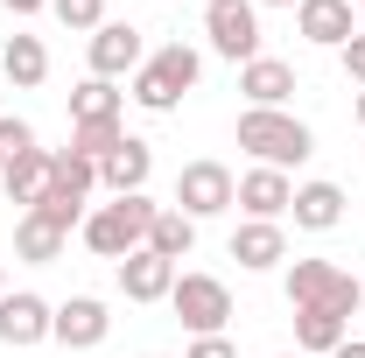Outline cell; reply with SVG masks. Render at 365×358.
Instances as JSON below:
<instances>
[{
  "label": "cell",
  "mask_w": 365,
  "mask_h": 358,
  "mask_svg": "<svg viewBox=\"0 0 365 358\" xmlns=\"http://www.w3.org/2000/svg\"><path fill=\"white\" fill-rule=\"evenodd\" d=\"M239 148L260 162V169H295V162H309L317 155V134L295 120V113H267V106H246L239 113Z\"/></svg>",
  "instance_id": "obj_1"
},
{
  "label": "cell",
  "mask_w": 365,
  "mask_h": 358,
  "mask_svg": "<svg viewBox=\"0 0 365 358\" xmlns=\"http://www.w3.org/2000/svg\"><path fill=\"white\" fill-rule=\"evenodd\" d=\"M197 78H204V56L190 43H162L148 63L134 71V106H148V113H176L182 106V91H197Z\"/></svg>",
  "instance_id": "obj_2"
},
{
  "label": "cell",
  "mask_w": 365,
  "mask_h": 358,
  "mask_svg": "<svg viewBox=\"0 0 365 358\" xmlns=\"http://www.w3.org/2000/svg\"><path fill=\"white\" fill-rule=\"evenodd\" d=\"M155 211H162V204H148V190H140V197H113V204H98L78 232H85V246L98 253V260H127V253H140V246H148Z\"/></svg>",
  "instance_id": "obj_3"
},
{
  "label": "cell",
  "mask_w": 365,
  "mask_h": 358,
  "mask_svg": "<svg viewBox=\"0 0 365 358\" xmlns=\"http://www.w3.org/2000/svg\"><path fill=\"white\" fill-rule=\"evenodd\" d=\"M288 302H295V310H337V316H351L365 302V281L351 267H337V260H295V267H288Z\"/></svg>",
  "instance_id": "obj_4"
},
{
  "label": "cell",
  "mask_w": 365,
  "mask_h": 358,
  "mask_svg": "<svg viewBox=\"0 0 365 358\" xmlns=\"http://www.w3.org/2000/svg\"><path fill=\"white\" fill-rule=\"evenodd\" d=\"M169 310H176L182 330H197V337H225V316H232V288L218 274H176V288H169Z\"/></svg>",
  "instance_id": "obj_5"
},
{
  "label": "cell",
  "mask_w": 365,
  "mask_h": 358,
  "mask_svg": "<svg viewBox=\"0 0 365 358\" xmlns=\"http://www.w3.org/2000/svg\"><path fill=\"white\" fill-rule=\"evenodd\" d=\"M204 36L225 63H253L260 56V7L253 0H211L204 7Z\"/></svg>",
  "instance_id": "obj_6"
},
{
  "label": "cell",
  "mask_w": 365,
  "mask_h": 358,
  "mask_svg": "<svg viewBox=\"0 0 365 358\" xmlns=\"http://www.w3.org/2000/svg\"><path fill=\"white\" fill-rule=\"evenodd\" d=\"M232 197H239V183H232L225 162H182L176 176V211L182 218H218V211H232Z\"/></svg>",
  "instance_id": "obj_7"
},
{
  "label": "cell",
  "mask_w": 365,
  "mask_h": 358,
  "mask_svg": "<svg viewBox=\"0 0 365 358\" xmlns=\"http://www.w3.org/2000/svg\"><path fill=\"white\" fill-rule=\"evenodd\" d=\"M106 330H113V316H106L98 295H71V302H56V323H49V337H56L63 352H98Z\"/></svg>",
  "instance_id": "obj_8"
},
{
  "label": "cell",
  "mask_w": 365,
  "mask_h": 358,
  "mask_svg": "<svg viewBox=\"0 0 365 358\" xmlns=\"http://www.w3.org/2000/svg\"><path fill=\"white\" fill-rule=\"evenodd\" d=\"M140 63H148V43L134 21H106L91 36V78H134Z\"/></svg>",
  "instance_id": "obj_9"
},
{
  "label": "cell",
  "mask_w": 365,
  "mask_h": 358,
  "mask_svg": "<svg viewBox=\"0 0 365 358\" xmlns=\"http://www.w3.org/2000/svg\"><path fill=\"white\" fill-rule=\"evenodd\" d=\"M49 323H56V310H49L43 295H0V344L7 352H29V344H43L49 337Z\"/></svg>",
  "instance_id": "obj_10"
},
{
  "label": "cell",
  "mask_w": 365,
  "mask_h": 358,
  "mask_svg": "<svg viewBox=\"0 0 365 358\" xmlns=\"http://www.w3.org/2000/svg\"><path fill=\"white\" fill-rule=\"evenodd\" d=\"M232 204H239L246 218H274V225H281V218H288V204H295V183L281 176V169H246Z\"/></svg>",
  "instance_id": "obj_11"
},
{
  "label": "cell",
  "mask_w": 365,
  "mask_h": 358,
  "mask_svg": "<svg viewBox=\"0 0 365 358\" xmlns=\"http://www.w3.org/2000/svg\"><path fill=\"white\" fill-rule=\"evenodd\" d=\"M169 288H176V260H162L148 246L120 260V295L127 302H169Z\"/></svg>",
  "instance_id": "obj_12"
},
{
  "label": "cell",
  "mask_w": 365,
  "mask_h": 358,
  "mask_svg": "<svg viewBox=\"0 0 365 358\" xmlns=\"http://www.w3.org/2000/svg\"><path fill=\"white\" fill-rule=\"evenodd\" d=\"M148 169H155V148H148L140 134H127L106 162H98V183H106L113 197H140V190H148Z\"/></svg>",
  "instance_id": "obj_13"
},
{
  "label": "cell",
  "mask_w": 365,
  "mask_h": 358,
  "mask_svg": "<svg viewBox=\"0 0 365 358\" xmlns=\"http://www.w3.org/2000/svg\"><path fill=\"white\" fill-rule=\"evenodd\" d=\"M295 29H302V43L317 49H344L359 29H351V0H302L295 7Z\"/></svg>",
  "instance_id": "obj_14"
},
{
  "label": "cell",
  "mask_w": 365,
  "mask_h": 358,
  "mask_svg": "<svg viewBox=\"0 0 365 358\" xmlns=\"http://www.w3.org/2000/svg\"><path fill=\"white\" fill-rule=\"evenodd\" d=\"M239 91H246V106L281 113L288 91H295V63H281V56H253V63H239Z\"/></svg>",
  "instance_id": "obj_15"
},
{
  "label": "cell",
  "mask_w": 365,
  "mask_h": 358,
  "mask_svg": "<svg viewBox=\"0 0 365 358\" xmlns=\"http://www.w3.org/2000/svg\"><path fill=\"white\" fill-rule=\"evenodd\" d=\"M232 260L239 267H253V274H267L288 260V239H281V225L274 218H246L239 232H232Z\"/></svg>",
  "instance_id": "obj_16"
},
{
  "label": "cell",
  "mask_w": 365,
  "mask_h": 358,
  "mask_svg": "<svg viewBox=\"0 0 365 358\" xmlns=\"http://www.w3.org/2000/svg\"><path fill=\"white\" fill-rule=\"evenodd\" d=\"M63 225L43 218V211H21L14 218V260H29V267H49V260H63Z\"/></svg>",
  "instance_id": "obj_17"
},
{
  "label": "cell",
  "mask_w": 365,
  "mask_h": 358,
  "mask_svg": "<svg viewBox=\"0 0 365 358\" xmlns=\"http://www.w3.org/2000/svg\"><path fill=\"white\" fill-rule=\"evenodd\" d=\"M288 218L302 225V232H337V225H344V190H337V183H295Z\"/></svg>",
  "instance_id": "obj_18"
},
{
  "label": "cell",
  "mask_w": 365,
  "mask_h": 358,
  "mask_svg": "<svg viewBox=\"0 0 365 358\" xmlns=\"http://www.w3.org/2000/svg\"><path fill=\"white\" fill-rule=\"evenodd\" d=\"M344 337H351V316H337V310H295V352H302V358H330Z\"/></svg>",
  "instance_id": "obj_19"
},
{
  "label": "cell",
  "mask_w": 365,
  "mask_h": 358,
  "mask_svg": "<svg viewBox=\"0 0 365 358\" xmlns=\"http://www.w3.org/2000/svg\"><path fill=\"white\" fill-rule=\"evenodd\" d=\"M0 190H7V204H21V211H36L49 190V148H29L21 162H7L0 169Z\"/></svg>",
  "instance_id": "obj_20"
},
{
  "label": "cell",
  "mask_w": 365,
  "mask_h": 358,
  "mask_svg": "<svg viewBox=\"0 0 365 358\" xmlns=\"http://www.w3.org/2000/svg\"><path fill=\"white\" fill-rule=\"evenodd\" d=\"M0 71H7V85H14V91H36V85L49 78V49H43V36H7Z\"/></svg>",
  "instance_id": "obj_21"
},
{
  "label": "cell",
  "mask_w": 365,
  "mask_h": 358,
  "mask_svg": "<svg viewBox=\"0 0 365 358\" xmlns=\"http://www.w3.org/2000/svg\"><path fill=\"white\" fill-rule=\"evenodd\" d=\"M91 190H98V162L56 148V155H49V190H43V197H71V204H85Z\"/></svg>",
  "instance_id": "obj_22"
},
{
  "label": "cell",
  "mask_w": 365,
  "mask_h": 358,
  "mask_svg": "<svg viewBox=\"0 0 365 358\" xmlns=\"http://www.w3.org/2000/svg\"><path fill=\"white\" fill-rule=\"evenodd\" d=\"M190 246H197V218H182L176 204L155 211V225H148V253H162V260H190Z\"/></svg>",
  "instance_id": "obj_23"
},
{
  "label": "cell",
  "mask_w": 365,
  "mask_h": 358,
  "mask_svg": "<svg viewBox=\"0 0 365 358\" xmlns=\"http://www.w3.org/2000/svg\"><path fill=\"white\" fill-rule=\"evenodd\" d=\"M91 120H120V91L113 78H85L71 91V127H91Z\"/></svg>",
  "instance_id": "obj_24"
},
{
  "label": "cell",
  "mask_w": 365,
  "mask_h": 358,
  "mask_svg": "<svg viewBox=\"0 0 365 358\" xmlns=\"http://www.w3.org/2000/svg\"><path fill=\"white\" fill-rule=\"evenodd\" d=\"M120 140H127V127H120V120H91V127H71V155H85V162H106Z\"/></svg>",
  "instance_id": "obj_25"
},
{
  "label": "cell",
  "mask_w": 365,
  "mask_h": 358,
  "mask_svg": "<svg viewBox=\"0 0 365 358\" xmlns=\"http://www.w3.org/2000/svg\"><path fill=\"white\" fill-rule=\"evenodd\" d=\"M49 14H56L63 29H85V36L106 29V0H49Z\"/></svg>",
  "instance_id": "obj_26"
},
{
  "label": "cell",
  "mask_w": 365,
  "mask_h": 358,
  "mask_svg": "<svg viewBox=\"0 0 365 358\" xmlns=\"http://www.w3.org/2000/svg\"><path fill=\"white\" fill-rule=\"evenodd\" d=\"M29 148H36V127H29L21 113H0V169H7V162H21Z\"/></svg>",
  "instance_id": "obj_27"
},
{
  "label": "cell",
  "mask_w": 365,
  "mask_h": 358,
  "mask_svg": "<svg viewBox=\"0 0 365 358\" xmlns=\"http://www.w3.org/2000/svg\"><path fill=\"white\" fill-rule=\"evenodd\" d=\"M337 63H344V78H351V85H365V29H359L344 49H337Z\"/></svg>",
  "instance_id": "obj_28"
},
{
  "label": "cell",
  "mask_w": 365,
  "mask_h": 358,
  "mask_svg": "<svg viewBox=\"0 0 365 358\" xmlns=\"http://www.w3.org/2000/svg\"><path fill=\"white\" fill-rule=\"evenodd\" d=\"M182 358H239V352H232V337H197Z\"/></svg>",
  "instance_id": "obj_29"
},
{
  "label": "cell",
  "mask_w": 365,
  "mask_h": 358,
  "mask_svg": "<svg viewBox=\"0 0 365 358\" xmlns=\"http://www.w3.org/2000/svg\"><path fill=\"white\" fill-rule=\"evenodd\" d=\"M0 7H7V14H14V21H29V14H43L49 0H0Z\"/></svg>",
  "instance_id": "obj_30"
},
{
  "label": "cell",
  "mask_w": 365,
  "mask_h": 358,
  "mask_svg": "<svg viewBox=\"0 0 365 358\" xmlns=\"http://www.w3.org/2000/svg\"><path fill=\"white\" fill-rule=\"evenodd\" d=\"M330 358H365V337H344V344H337Z\"/></svg>",
  "instance_id": "obj_31"
},
{
  "label": "cell",
  "mask_w": 365,
  "mask_h": 358,
  "mask_svg": "<svg viewBox=\"0 0 365 358\" xmlns=\"http://www.w3.org/2000/svg\"><path fill=\"white\" fill-rule=\"evenodd\" d=\"M253 7H302V0H253Z\"/></svg>",
  "instance_id": "obj_32"
},
{
  "label": "cell",
  "mask_w": 365,
  "mask_h": 358,
  "mask_svg": "<svg viewBox=\"0 0 365 358\" xmlns=\"http://www.w3.org/2000/svg\"><path fill=\"white\" fill-rule=\"evenodd\" d=\"M351 113H359V127H365V91H359V106H351Z\"/></svg>",
  "instance_id": "obj_33"
},
{
  "label": "cell",
  "mask_w": 365,
  "mask_h": 358,
  "mask_svg": "<svg viewBox=\"0 0 365 358\" xmlns=\"http://www.w3.org/2000/svg\"><path fill=\"white\" fill-rule=\"evenodd\" d=\"M0 295H7V267H0Z\"/></svg>",
  "instance_id": "obj_34"
},
{
  "label": "cell",
  "mask_w": 365,
  "mask_h": 358,
  "mask_svg": "<svg viewBox=\"0 0 365 358\" xmlns=\"http://www.w3.org/2000/svg\"><path fill=\"white\" fill-rule=\"evenodd\" d=\"M281 358H302V352H281Z\"/></svg>",
  "instance_id": "obj_35"
},
{
  "label": "cell",
  "mask_w": 365,
  "mask_h": 358,
  "mask_svg": "<svg viewBox=\"0 0 365 358\" xmlns=\"http://www.w3.org/2000/svg\"><path fill=\"white\" fill-rule=\"evenodd\" d=\"M351 7H365V0H351Z\"/></svg>",
  "instance_id": "obj_36"
}]
</instances>
